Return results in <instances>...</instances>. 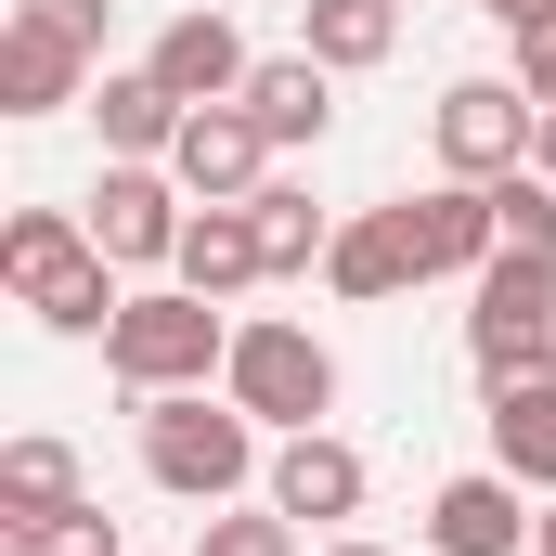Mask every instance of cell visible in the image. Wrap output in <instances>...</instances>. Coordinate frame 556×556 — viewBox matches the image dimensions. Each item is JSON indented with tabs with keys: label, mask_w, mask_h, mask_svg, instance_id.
<instances>
[{
	"label": "cell",
	"mask_w": 556,
	"mask_h": 556,
	"mask_svg": "<svg viewBox=\"0 0 556 556\" xmlns=\"http://www.w3.org/2000/svg\"><path fill=\"white\" fill-rule=\"evenodd\" d=\"M298 52L337 65V78H363V65L402 52V0H298Z\"/></svg>",
	"instance_id": "cell-16"
},
{
	"label": "cell",
	"mask_w": 556,
	"mask_h": 556,
	"mask_svg": "<svg viewBox=\"0 0 556 556\" xmlns=\"http://www.w3.org/2000/svg\"><path fill=\"white\" fill-rule=\"evenodd\" d=\"M26 311H39L52 337H117V311H130V285H117V260L91 247L78 273H52V285H39V298H26Z\"/></svg>",
	"instance_id": "cell-21"
},
{
	"label": "cell",
	"mask_w": 556,
	"mask_h": 556,
	"mask_svg": "<svg viewBox=\"0 0 556 556\" xmlns=\"http://www.w3.org/2000/svg\"><path fill=\"white\" fill-rule=\"evenodd\" d=\"M78 260H91V220H65V207H13L0 220V285L13 298H39L52 273H78Z\"/></svg>",
	"instance_id": "cell-18"
},
{
	"label": "cell",
	"mask_w": 556,
	"mask_h": 556,
	"mask_svg": "<svg viewBox=\"0 0 556 556\" xmlns=\"http://www.w3.org/2000/svg\"><path fill=\"white\" fill-rule=\"evenodd\" d=\"M168 285H194V298H247V285H273V260H260V207H194Z\"/></svg>",
	"instance_id": "cell-13"
},
{
	"label": "cell",
	"mask_w": 556,
	"mask_h": 556,
	"mask_svg": "<svg viewBox=\"0 0 556 556\" xmlns=\"http://www.w3.org/2000/svg\"><path fill=\"white\" fill-rule=\"evenodd\" d=\"M181 117H194V104H181L155 65H104V78H91V130H104V155H142V168H168Z\"/></svg>",
	"instance_id": "cell-11"
},
{
	"label": "cell",
	"mask_w": 556,
	"mask_h": 556,
	"mask_svg": "<svg viewBox=\"0 0 556 556\" xmlns=\"http://www.w3.org/2000/svg\"><path fill=\"white\" fill-rule=\"evenodd\" d=\"M531 168H544V181H556V104H544V142H531Z\"/></svg>",
	"instance_id": "cell-28"
},
{
	"label": "cell",
	"mask_w": 556,
	"mask_h": 556,
	"mask_svg": "<svg viewBox=\"0 0 556 556\" xmlns=\"http://www.w3.org/2000/svg\"><path fill=\"white\" fill-rule=\"evenodd\" d=\"M402 220H415V260L427 285H479L492 260H505V220H492V181H427V194H402Z\"/></svg>",
	"instance_id": "cell-7"
},
{
	"label": "cell",
	"mask_w": 556,
	"mask_h": 556,
	"mask_svg": "<svg viewBox=\"0 0 556 556\" xmlns=\"http://www.w3.org/2000/svg\"><path fill=\"white\" fill-rule=\"evenodd\" d=\"M233 363V311L220 298H194V285H130V311H117V337H104V376L155 402V389H207Z\"/></svg>",
	"instance_id": "cell-2"
},
{
	"label": "cell",
	"mask_w": 556,
	"mask_h": 556,
	"mask_svg": "<svg viewBox=\"0 0 556 556\" xmlns=\"http://www.w3.org/2000/svg\"><path fill=\"white\" fill-rule=\"evenodd\" d=\"M142 479L155 492H181V505H233L247 479H260V415L220 389H155L142 402Z\"/></svg>",
	"instance_id": "cell-1"
},
{
	"label": "cell",
	"mask_w": 556,
	"mask_h": 556,
	"mask_svg": "<svg viewBox=\"0 0 556 556\" xmlns=\"http://www.w3.org/2000/svg\"><path fill=\"white\" fill-rule=\"evenodd\" d=\"M324 556H389V544H324Z\"/></svg>",
	"instance_id": "cell-30"
},
{
	"label": "cell",
	"mask_w": 556,
	"mask_h": 556,
	"mask_svg": "<svg viewBox=\"0 0 556 556\" xmlns=\"http://www.w3.org/2000/svg\"><path fill=\"white\" fill-rule=\"evenodd\" d=\"M479 13H492V26H544L556 0H479Z\"/></svg>",
	"instance_id": "cell-27"
},
{
	"label": "cell",
	"mask_w": 556,
	"mask_h": 556,
	"mask_svg": "<svg viewBox=\"0 0 556 556\" xmlns=\"http://www.w3.org/2000/svg\"><path fill=\"white\" fill-rule=\"evenodd\" d=\"M531 556H556V492H544V531H531Z\"/></svg>",
	"instance_id": "cell-29"
},
{
	"label": "cell",
	"mask_w": 556,
	"mask_h": 556,
	"mask_svg": "<svg viewBox=\"0 0 556 556\" xmlns=\"http://www.w3.org/2000/svg\"><path fill=\"white\" fill-rule=\"evenodd\" d=\"M65 104H91V52L13 13L0 26V117H65Z\"/></svg>",
	"instance_id": "cell-10"
},
{
	"label": "cell",
	"mask_w": 556,
	"mask_h": 556,
	"mask_svg": "<svg viewBox=\"0 0 556 556\" xmlns=\"http://www.w3.org/2000/svg\"><path fill=\"white\" fill-rule=\"evenodd\" d=\"M220 389H233L260 427H324V415H337V350H324L311 324H233Z\"/></svg>",
	"instance_id": "cell-3"
},
{
	"label": "cell",
	"mask_w": 556,
	"mask_h": 556,
	"mask_svg": "<svg viewBox=\"0 0 556 556\" xmlns=\"http://www.w3.org/2000/svg\"><path fill=\"white\" fill-rule=\"evenodd\" d=\"M492 466L518 492H556V389H492Z\"/></svg>",
	"instance_id": "cell-19"
},
{
	"label": "cell",
	"mask_w": 556,
	"mask_h": 556,
	"mask_svg": "<svg viewBox=\"0 0 556 556\" xmlns=\"http://www.w3.org/2000/svg\"><path fill=\"white\" fill-rule=\"evenodd\" d=\"M26 26H52V39H78V52H104V0H13Z\"/></svg>",
	"instance_id": "cell-25"
},
{
	"label": "cell",
	"mask_w": 556,
	"mask_h": 556,
	"mask_svg": "<svg viewBox=\"0 0 556 556\" xmlns=\"http://www.w3.org/2000/svg\"><path fill=\"white\" fill-rule=\"evenodd\" d=\"M194 556H298V518H285V505H220V518L194 531Z\"/></svg>",
	"instance_id": "cell-24"
},
{
	"label": "cell",
	"mask_w": 556,
	"mask_h": 556,
	"mask_svg": "<svg viewBox=\"0 0 556 556\" xmlns=\"http://www.w3.org/2000/svg\"><path fill=\"white\" fill-rule=\"evenodd\" d=\"M181 181L168 168H142V155H104V181H91V247L117 260V273H168L181 260Z\"/></svg>",
	"instance_id": "cell-5"
},
{
	"label": "cell",
	"mask_w": 556,
	"mask_h": 556,
	"mask_svg": "<svg viewBox=\"0 0 556 556\" xmlns=\"http://www.w3.org/2000/svg\"><path fill=\"white\" fill-rule=\"evenodd\" d=\"M142 65H155L181 104H233V91L260 78V52H247V26H233V13H168Z\"/></svg>",
	"instance_id": "cell-9"
},
{
	"label": "cell",
	"mask_w": 556,
	"mask_h": 556,
	"mask_svg": "<svg viewBox=\"0 0 556 556\" xmlns=\"http://www.w3.org/2000/svg\"><path fill=\"white\" fill-rule=\"evenodd\" d=\"M427 130H440V181H505V168H531L544 104H531L518 78H453Z\"/></svg>",
	"instance_id": "cell-4"
},
{
	"label": "cell",
	"mask_w": 556,
	"mask_h": 556,
	"mask_svg": "<svg viewBox=\"0 0 556 556\" xmlns=\"http://www.w3.org/2000/svg\"><path fill=\"white\" fill-rule=\"evenodd\" d=\"M247 207H260V260H273V285H285V273H324V260H337V220H324L298 181H260Z\"/></svg>",
	"instance_id": "cell-20"
},
{
	"label": "cell",
	"mask_w": 556,
	"mask_h": 556,
	"mask_svg": "<svg viewBox=\"0 0 556 556\" xmlns=\"http://www.w3.org/2000/svg\"><path fill=\"white\" fill-rule=\"evenodd\" d=\"M233 104H247L273 142H324V130H337V65H311V52H260V78H247Z\"/></svg>",
	"instance_id": "cell-15"
},
{
	"label": "cell",
	"mask_w": 556,
	"mask_h": 556,
	"mask_svg": "<svg viewBox=\"0 0 556 556\" xmlns=\"http://www.w3.org/2000/svg\"><path fill=\"white\" fill-rule=\"evenodd\" d=\"M91 479H78V440H52V427H13L0 440V531L13 518H52V505H78Z\"/></svg>",
	"instance_id": "cell-17"
},
{
	"label": "cell",
	"mask_w": 556,
	"mask_h": 556,
	"mask_svg": "<svg viewBox=\"0 0 556 556\" xmlns=\"http://www.w3.org/2000/svg\"><path fill=\"white\" fill-rule=\"evenodd\" d=\"M518 91L556 104V13H544V26H518Z\"/></svg>",
	"instance_id": "cell-26"
},
{
	"label": "cell",
	"mask_w": 556,
	"mask_h": 556,
	"mask_svg": "<svg viewBox=\"0 0 556 556\" xmlns=\"http://www.w3.org/2000/svg\"><path fill=\"white\" fill-rule=\"evenodd\" d=\"M0 556H130V544H117V518L78 492V505H52V518H13V531H0Z\"/></svg>",
	"instance_id": "cell-22"
},
{
	"label": "cell",
	"mask_w": 556,
	"mask_h": 556,
	"mask_svg": "<svg viewBox=\"0 0 556 556\" xmlns=\"http://www.w3.org/2000/svg\"><path fill=\"white\" fill-rule=\"evenodd\" d=\"M531 531H544V518H518V479H505V466L440 479V505H427V544L440 556H518Z\"/></svg>",
	"instance_id": "cell-12"
},
{
	"label": "cell",
	"mask_w": 556,
	"mask_h": 556,
	"mask_svg": "<svg viewBox=\"0 0 556 556\" xmlns=\"http://www.w3.org/2000/svg\"><path fill=\"white\" fill-rule=\"evenodd\" d=\"M324 285L337 298H402V285H427V260H415V220L402 207H363V220H337V260H324Z\"/></svg>",
	"instance_id": "cell-14"
},
{
	"label": "cell",
	"mask_w": 556,
	"mask_h": 556,
	"mask_svg": "<svg viewBox=\"0 0 556 556\" xmlns=\"http://www.w3.org/2000/svg\"><path fill=\"white\" fill-rule=\"evenodd\" d=\"M260 168H273V130H260L247 104H194L181 142H168V181H181L194 207H247V194H260Z\"/></svg>",
	"instance_id": "cell-6"
},
{
	"label": "cell",
	"mask_w": 556,
	"mask_h": 556,
	"mask_svg": "<svg viewBox=\"0 0 556 556\" xmlns=\"http://www.w3.org/2000/svg\"><path fill=\"white\" fill-rule=\"evenodd\" d=\"M492 220H505L518 260H556V181L544 168H505V181H492Z\"/></svg>",
	"instance_id": "cell-23"
},
{
	"label": "cell",
	"mask_w": 556,
	"mask_h": 556,
	"mask_svg": "<svg viewBox=\"0 0 556 556\" xmlns=\"http://www.w3.org/2000/svg\"><path fill=\"white\" fill-rule=\"evenodd\" d=\"M363 453L337 440V427H285V453H273V505L298 518V531H337V518H363Z\"/></svg>",
	"instance_id": "cell-8"
}]
</instances>
